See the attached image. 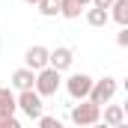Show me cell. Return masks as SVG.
Here are the masks:
<instances>
[{
    "label": "cell",
    "instance_id": "cell-1",
    "mask_svg": "<svg viewBox=\"0 0 128 128\" xmlns=\"http://www.w3.org/2000/svg\"><path fill=\"white\" fill-rule=\"evenodd\" d=\"M60 84H63L60 72H54V68L48 66V68L36 72V84H33V90H36V96H39V98H48V96H57Z\"/></svg>",
    "mask_w": 128,
    "mask_h": 128
},
{
    "label": "cell",
    "instance_id": "cell-2",
    "mask_svg": "<svg viewBox=\"0 0 128 128\" xmlns=\"http://www.w3.org/2000/svg\"><path fill=\"white\" fill-rule=\"evenodd\" d=\"M72 122H74L78 128L96 125V122H101V107L92 104L90 98H86V101H78V104L72 107Z\"/></svg>",
    "mask_w": 128,
    "mask_h": 128
},
{
    "label": "cell",
    "instance_id": "cell-3",
    "mask_svg": "<svg viewBox=\"0 0 128 128\" xmlns=\"http://www.w3.org/2000/svg\"><path fill=\"white\" fill-rule=\"evenodd\" d=\"M15 104H18V110H21L24 116H30V119L45 116V104H42V98L36 96V90H24V92H18V96H15Z\"/></svg>",
    "mask_w": 128,
    "mask_h": 128
},
{
    "label": "cell",
    "instance_id": "cell-4",
    "mask_svg": "<svg viewBox=\"0 0 128 128\" xmlns=\"http://www.w3.org/2000/svg\"><path fill=\"white\" fill-rule=\"evenodd\" d=\"M116 90H119L116 78H101V80H92V90H90V101L101 107V104H107L110 98L116 96Z\"/></svg>",
    "mask_w": 128,
    "mask_h": 128
},
{
    "label": "cell",
    "instance_id": "cell-5",
    "mask_svg": "<svg viewBox=\"0 0 128 128\" xmlns=\"http://www.w3.org/2000/svg\"><path fill=\"white\" fill-rule=\"evenodd\" d=\"M66 90H68V96L74 98V101H86V98H90V90H92V78L84 74V72L68 74V78H66Z\"/></svg>",
    "mask_w": 128,
    "mask_h": 128
},
{
    "label": "cell",
    "instance_id": "cell-6",
    "mask_svg": "<svg viewBox=\"0 0 128 128\" xmlns=\"http://www.w3.org/2000/svg\"><path fill=\"white\" fill-rule=\"evenodd\" d=\"M72 63H74V51H72V48L57 45L54 51H48V66H51L54 72H60V74H63L66 68H72Z\"/></svg>",
    "mask_w": 128,
    "mask_h": 128
},
{
    "label": "cell",
    "instance_id": "cell-7",
    "mask_svg": "<svg viewBox=\"0 0 128 128\" xmlns=\"http://www.w3.org/2000/svg\"><path fill=\"white\" fill-rule=\"evenodd\" d=\"M24 68H30V72L48 68V48H45V45H33V48H27V54H24Z\"/></svg>",
    "mask_w": 128,
    "mask_h": 128
},
{
    "label": "cell",
    "instance_id": "cell-8",
    "mask_svg": "<svg viewBox=\"0 0 128 128\" xmlns=\"http://www.w3.org/2000/svg\"><path fill=\"white\" fill-rule=\"evenodd\" d=\"M33 84H36V72H30V68H15V72H12V86H15L18 92L33 90Z\"/></svg>",
    "mask_w": 128,
    "mask_h": 128
},
{
    "label": "cell",
    "instance_id": "cell-9",
    "mask_svg": "<svg viewBox=\"0 0 128 128\" xmlns=\"http://www.w3.org/2000/svg\"><path fill=\"white\" fill-rule=\"evenodd\" d=\"M101 116H104V125H107V128L122 125V122H125V107H122V104H107Z\"/></svg>",
    "mask_w": 128,
    "mask_h": 128
},
{
    "label": "cell",
    "instance_id": "cell-10",
    "mask_svg": "<svg viewBox=\"0 0 128 128\" xmlns=\"http://www.w3.org/2000/svg\"><path fill=\"white\" fill-rule=\"evenodd\" d=\"M119 27H128V0H113L110 3V12H107Z\"/></svg>",
    "mask_w": 128,
    "mask_h": 128
},
{
    "label": "cell",
    "instance_id": "cell-11",
    "mask_svg": "<svg viewBox=\"0 0 128 128\" xmlns=\"http://www.w3.org/2000/svg\"><path fill=\"white\" fill-rule=\"evenodd\" d=\"M15 110H18V104H15V92H12L9 86H0V113L15 116Z\"/></svg>",
    "mask_w": 128,
    "mask_h": 128
},
{
    "label": "cell",
    "instance_id": "cell-12",
    "mask_svg": "<svg viewBox=\"0 0 128 128\" xmlns=\"http://www.w3.org/2000/svg\"><path fill=\"white\" fill-rule=\"evenodd\" d=\"M107 21H110V15H107L104 9H96V6L86 9V24H90V27H104Z\"/></svg>",
    "mask_w": 128,
    "mask_h": 128
},
{
    "label": "cell",
    "instance_id": "cell-13",
    "mask_svg": "<svg viewBox=\"0 0 128 128\" xmlns=\"http://www.w3.org/2000/svg\"><path fill=\"white\" fill-rule=\"evenodd\" d=\"M39 15L42 18H57L60 15V0H39Z\"/></svg>",
    "mask_w": 128,
    "mask_h": 128
},
{
    "label": "cell",
    "instance_id": "cell-14",
    "mask_svg": "<svg viewBox=\"0 0 128 128\" xmlns=\"http://www.w3.org/2000/svg\"><path fill=\"white\" fill-rule=\"evenodd\" d=\"M80 6L74 3V0H60V15L63 18H68V21H74V18H80Z\"/></svg>",
    "mask_w": 128,
    "mask_h": 128
},
{
    "label": "cell",
    "instance_id": "cell-15",
    "mask_svg": "<svg viewBox=\"0 0 128 128\" xmlns=\"http://www.w3.org/2000/svg\"><path fill=\"white\" fill-rule=\"evenodd\" d=\"M39 128H66L57 116H39Z\"/></svg>",
    "mask_w": 128,
    "mask_h": 128
},
{
    "label": "cell",
    "instance_id": "cell-16",
    "mask_svg": "<svg viewBox=\"0 0 128 128\" xmlns=\"http://www.w3.org/2000/svg\"><path fill=\"white\" fill-rule=\"evenodd\" d=\"M0 128H21V122H18L15 116H6V113H0Z\"/></svg>",
    "mask_w": 128,
    "mask_h": 128
},
{
    "label": "cell",
    "instance_id": "cell-17",
    "mask_svg": "<svg viewBox=\"0 0 128 128\" xmlns=\"http://www.w3.org/2000/svg\"><path fill=\"white\" fill-rule=\"evenodd\" d=\"M116 45H119V48H128V27H119V33H116Z\"/></svg>",
    "mask_w": 128,
    "mask_h": 128
},
{
    "label": "cell",
    "instance_id": "cell-18",
    "mask_svg": "<svg viewBox=\"0 0 128 128\" xmlns=\"http://www.w3.org/2000/svg\"><path fill=\"white\" fill-rule=\"evenodd\" d=\"M90 3H92V6H96V9H104V12H107V9H110V3H113V0H90Z\"/></svg>",
    "mask_w": 128,
    "mask_h": 128
},
{
    "label": "cell",
    "instance_id": "cell-19",
    "mask_svg": "<svg viewBox=\"0 0 128 128\" xmlns=\"http://www.w3.org/2000/svg\"><path fill=\"white\" fill-rule=\"evenodd\" d=\"M74 3H78L80 9H84V6H90V0H74Z\"/></svg>",
    "mask_w": 128,
    "mask_h": 128
},
{
    "label": "cell",
    "instance_id": "cell-20",
    "mask_svg": "<svg viewBox=\"0 0 128 128\" xmlns=\"http://www.w3.org/2000/svg\"><path fill=\"white\" fill-rule=\"evenodd\" d=\"M86 128H107L104 122H96V125H86Z\"/></svg>",
    "mask_w": 128,
    "mask_h": 128
},
{
    "label": "cell",
    "instance_id": "cell-21",
    "mask_svg": "<svg viewBox=\"0 0 128 128\" xmlns=\"http://www.w3.org/2000/svg\"><path fill=\"white\" fill-rule=\"evenodd\" d=\"M24 3H33V6H36V3H39V0H24Z\"/></svg>",
    "mask_w": 128,
    "mask_h": 128
},
{
    "label": "cell",
    "instance_id": "cell-22",
    "mask_svg": "<svg viewBox=\"0 0 128 128\" xmlns=\"http://www.w3.org/2000/svg\"><path fill=\"white\" fill-rule=\"evenodd\" d=\"M113 128H128V125H125V122H122V125H113Z\"/></svg>",
    "mask_w": 128,
    "mask_h": 128
}]
</instances>
